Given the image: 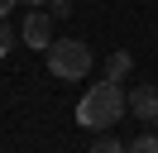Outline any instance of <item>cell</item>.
I'll return each instance as SVG.
<instances>
[{
  "label": "cell",
  "mask_w": 158,
  "mask_h": 153,
  "mask_svg": "<svg viewBox=\"0 0 158 153\" xmlns=\"http://www.w3.org/2000/svg\"><path fill=\"white\" fill-rule=\"evenodd\" d=\"M129 101L125 91H120V81H96L86 96H81L77 105V124H86V129H110L115 120H125Z\"/></svg>",
  "instance_id": "1"
},
{
  "label": "cell",
  "mask_w": 158,
  "mask_h": 153,
  "mask_svg": "<svg viewBox=\"0 0 158 153\" xmlns=\"http://www.w3.org/2000/svg\"><path fill=\"white\" fill-rule=\"evenodd\" d=\"M43 57H48V72L58 76V81H81V76H91V48L81 43V38H53Z\"/></svg>",
  "instance_id": "2"
},
{
  "label": "cell",
  "mask_w": 158,
  "mask_h": 153,
  "mask_svg": "<svg viewBox=\"0 0 158 153\" xmlns=\"http://www.w3.org/2000/svg\"><path fill=\"white\" fill-rule=\"evenodd\" d=\"M19 38H24L29 48H39V53H48V43H53V14H43V10H29V19H24Z\"/></svg>",
  "instance_id": "3"
},
{
  "label": "cell",
  "mask_w": 158,
  "mask_h": 153,
  "mask_svg": "<svg viewBox=\"0 0 158 153\" xmlns=\"http://www.w3.org/2000/svg\"><path fill=\"white\" fill-rule=\"evenodd\" d=\"M125 101H129V110H134L144 124H158V81H144V86H134V91H129Z\"/></svg>",
  "instance_id": "4"
},
{
  "label": "cell",
  "mask_w": 158,
  "mask_h": 153,
  "mask_svg": "<svg viewBox=\"0 0 158 153\" xmlns=\"http://www.w3.org/2000/svg\"><path fill=\"white\" fill-rule=\"evenodd\" d=\"M129 67H134V62H129V53H110V62H106V81H125Z\"/></svg>",
  "instance_id": "5"
},
{
  "label": "cell",
  "mask_w": 158,
  "mask_h": 153,
  "mask_svg": "<svg viewBox=\"0 0 158 153\" xmlns=\"http://www.w3.org/2000/svg\"><path fill=\"white\" fill-rule=\"evenodd\" d=\"M129 153H158V134H139V139L129 143Z\"/></svg>",
  "instance_id": "6"
},
{
  "label": "cell",
  "mask_w": 158,
  "mask_h": 153,
  "mask_svg": "<svg viewBox=\"0 0 158 153\" xmlns=\"http://www.w3.org/2000/svg\"><path fill=\"white\" fill-rule=\"evenodd\" d=\"M91 153H129V148H125L120 139H110V134H106V139H96V143H91Z\"/></svg>",
  "instance_id": "7"
},
{
  "label": "cell",
  "mask_w": 158,
  "mask_h": 153,
  "mask_svg": "<svg viewBox=\"0 0 158 153\" xmlns=\"http://www.w3.org/2000/svg\"><path fill=\"white\" fill-rule=\"evenodd\" d=\"M10 48H15V29H10V24H5V19H0V57L10 53Z\"/></svg>",
  "instance_id": "8"
},
{
  "label": "cell",
  "mask_w": 158,
  "mask_h": 153,
  "mask_svg": "<svg viewBox=\"0 0 158 153\" xmlns=\"http://www.w3.org/2000/svg\"><path fill=\"white\" fill-rule=\"evenodd\" d=\"M48 10H53V19H67L72 14V0H48Z\"/></svg>",
  "instance_id": "9"
},
{
  "label": "cell",
  "mask_w": 158,
  "mask_h": 153,
  "mask_svg": "<svg viewBox=\"0 0 158 153\" xmlns=\"http://www.w3.org/2000/svg\"><path fill=\"white\" fill-rule=\"evenodd\" d=\"M10 5H15V0H0V19H5V14H10Z\"/></svg>",
  "instance_id": "10"
},
{
  "label": "cell",
  "mask_w": 158,
  "mask_h": 153,
  "mask_svg": "<svg viewBox=\"0 0 158 153\" xmlns=\"http://www.w3.org/2000/svg\"><path fill=\"white\" fill-rule=\"evenodd\" d=\"M19 5H48V0H19Z\"/></svg>",
  "instance_id": "11"
}]
</instances>
